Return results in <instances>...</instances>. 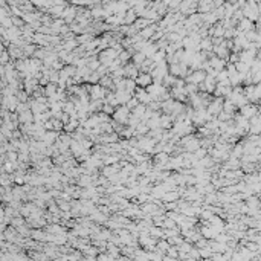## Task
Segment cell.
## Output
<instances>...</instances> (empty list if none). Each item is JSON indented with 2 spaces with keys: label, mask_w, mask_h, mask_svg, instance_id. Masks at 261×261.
Listing matches in <instances>:
<instances>
[{
  "label": "cell",
  "mask_w": 261,
  "mask_h": 261,
  "mask_svg": "<svg viewBox=\"0 0 261 261\" xmlns=\"http://www.w3.org/2000/svg\"><path fill=\"white\" fill-rule=\"evenodd\" d=\"M205 78H206V74H205V72H202V70H197V72H194V74L188 78V81H189V83H192L194 86H197V84H200L202 81H205Z\"/></svg>",
  "instance_id": "obj_1"
},
{
  "label": "cell",
  "mask_w": 261,
  "mask_h": 261,
  "mask_svg": "<svg viewBox=\"0 0 261 261\" xmlns=\"http://www.w3.org/2000/svg\"><path fill=\"white\" fill-rule=\"evenodd\" d=\"M127 116H128V109L127 107H121L119 110H116V113H115V119L118 122H121V124H124L127 121Z\"/></svg>",
  "instance_id": "obj_2"
},
{
  "label": "cell",
  "mask_w": 261,
  "mask_h": 261,
  "mask_svg": "<svg viewBox=\"0 0 261 261\" xmlns=\"http://www.w3.org/2000/svg\"><path fill=\"white\" fill-rule=\"evenodd\" d=\"M90 95L93 99H99V98H104V89L102 86H93L90 89Z\"/></svg>",
  "instance_id": "obj_3"
},
{
  "label": "cell",
  "mask_w": 261,
  "mask_h": 261,
  "mask_svg": "<svg viewBox=\"0 0 261 261\" xmlns=\"http://www.w3.org/2000/svg\"><path fill=\"white\" fill-rule=\"evenodd\" d=\"M241 113H243V118H246V119L249 118V119H250L252 116H255V115H257V109H255V107H252V106H244V107H243V110H241Z\"/></svg>",
  "instance_id": "obj_4"
},
{
  "label": "cell",
  "mask_w": 261,
  "mask_h": 261,
  "mask_svg": "<svg viewBox=\"0 0 261 261\" xmlns=\"http://www.w3.org/2000/svg\"><path fill=\"white\" fill-rule=\"evenodd\" d=\"M252 29V21L247 19H243L241 21H240V26H238V31L240 32H249Z\"/></svg>",
  "instance_id": "obj_5"
},
{
  "label": "cell",
  "mask_w": 261,
  "mask_h": 261,
  "mask_svg": "<svg viewBox=\"0 0 261 261\" xmlns=\"http://www.w3.org/2000/svg\"><path fill=\"white\" fill-rule=\"evenodd\" d=\"M136 83H137L139 86H147V87H148V86H150V83H151V76H150L148 74H142V75H139V78L136 79Z\"/></svg>",
  "instance_id": "obj_6"
},
{
  "label": "cell",
  "mask_w": 261,
  "mask_h": 261,
  "mask_svg": "<svg viewBox=\"0 0 261 261\" xmlns=\"http://www.w3.org/2000/svg\"><path fill=\"white\" fill-rule=\"evenodd\" d=\"M176 199H177V192H165V194L162 196V200H164V202H167V203L174 202Z\"/></svg>",
  "instance_id": "obj_7"
},
{
  "label": "cell",
  "mask_w": 261,
  "mask_h": 261,
  "mask_svg": "<svg viewBox=\"0 0 261 261\" xmlns=\"http://www.w3.org/2000/svg\"><path fill=\"white\" fill-rule=\"evenodd\" d=\"M144 60H145V55H144L142 52H139V54L134 55V64H136V66H141V64L144 63Z\"/></svg>",
  "instance_id": "obj_8"
},
{
  "label": "cell",
  "mask_w": 261,
  "mask_h": 261,
  "mask_svg": "<svg viewBox=\"0 0 261 261\" xmlns=\"http://www.w3.org/2000/svg\"><path fill=\"white\" fill-rule=\"evenodd\" d=\"M153 31H154V28H145V29H144V31H142L139 35H141V38H142V37H144V38H148L150 35H153Z\"/></svg>",
  "instance_id": "obj_9"
},
{
  "label": "cell",
  "mask_w": 261,
  "mask_h": 261,
  "mask_svg": "<svg viewBox=\"0 0 261 261\" xmlns=\"http://www.w3.org/2000/svg\"><path fill=\"white\" fill-rule=\"evenodd\" d=\"M89 38H90V35H81V37L76 40V41H79V43H84V41H87Z\"/></svg>",
  "instance_id": "obj_10"
},
{
  "label": "cell",
  "mask_w": 261,
  "mask_h": 261,
  "mask_svg": "<svg viewBox=\"0 0 261 261\" xmlns=\"http://www.w3.org/2000/svg\"><path fill=\"white\" fill-rule=\"evenodd\" d=\"M128 54H127V52H122V54H121V58H119V61H121V60H128Z\"/></svg>",
  "instance_id": "obj_11"
},
{
  "label": "cell",
  "mask_w": 261,
  "mask_h": 261,
  "mask_svg": "<svg viewBox=\"0 0 261 261\" xmlns=\"http://www.w3.org/2000/svg\"><path fill=\"white\" fill-rule=\"evenodd\" d=\"M104 112H106V113H112L113 112V110H112V106H109V104H107V106L104 107Z\"/></svg>",
  "instance_id": "obj_12"
}]
</instances>
